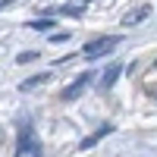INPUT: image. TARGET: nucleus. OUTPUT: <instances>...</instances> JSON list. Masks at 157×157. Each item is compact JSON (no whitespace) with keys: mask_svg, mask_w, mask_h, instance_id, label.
<instances>
[{"mask_svg":"<svg viewBox=\"0 0 157 157\" xmlns=\"http://www.w3.org/2000/svg\"><path fill=\"white\" fill-rule=\"evenodd\" d=\"M41 54H38V50H22V54L16 57V63H32V60H38Z\"/></svg>","mask_w":157,"mask_h":157,"instance_id":"6e6552de","label":"nucleus"},{"mask_svg":"<svg viewBox=\"0 0 157 157\" xmlns=\"http://www.w3.org/2000/svg\"><path fill=\"white\" fill-rule=\"evenodd\" d=\"M116 78H120V66L113 63V66H110L107 72H104V82H101V88H110V85L116 82Z\"/></svg>","mask_w":157,"mask_h":157,"instance_id":"423d86ee","label":"nucleus"},{"mask_svg":"<svg viewBox=\"0 0 157 157\" xmlns=\"http://www.w3.org/2000/svg\"><path fill=\"white\" fill-rule=\"evenodd\" d=\"M29 29H35V32H47V29H54V19H35V22H29Z\"/></svg>","mask_w":157,"mask_h":157,"instance_id":"0eeeda50","label":"nucleus"},{"mask_svg":"<svg viewBox=\"0 0 157 157\" xmlns=\"http://www.w3.org/2000/svg\"><path fill=\"white\" fill-rule=\"evenodd\" d=\"M107 132H110V126H101V129H98L94 135H88V138H82V141H78V148H82V151H88V148H94V145H98V141H101L104 135H107Z\"/></svg>","mask_w":157,"mask_h":157,"instance_id":"20e7f679","label":"nucleus"},{"mask_svg":"<svg viewBox=\"0 0 157 157\" xmlns=\"http://www.w3.org/2000/svg\"><path fill=\"white\" fill-rule=\"evenodd\" d=\"M44 82H47V72H38V75H32V78H25V82H22V91H32V88L44 85Z\"/></svg>","mask_w":157,"mask_h":157,"instance_id":"39448f33","label":"nucleus"},{"mask_svg":"<svg viewBox=\"0 0 157 157\" xmlns=\"http://www.w3.org/2000/svg\"><path fill=\"white\" fill-rule=\"evenodd\" d=\"M3 6H10V3H6V0H0V10H3Z\"/></svg>","mask_w":157,"mask_h":157,"instance_id":"9d476101","label":"nucleus"},{"mask_svg":"<svg viewBox=\"0 0 157 157\" xmlns=\"http://www.w3.org/2000/svg\"><path fill=\"white\" fill-rule=\"evenodd\" d=\"M69 38H72V32H57V35H50V44H63Z\"/></svg>","mask_w":157,"mask_h":157,"instance_id":"1a4fd4ad","label":"nucleus"},{"mask_svg":"<svg viewBox=\"0 0 157 157\" xmlns=\"http://www.w3.org/2000/svg\"><path fill=\"white\" fill-rule=\"evenodd\" d=\"M123 38L120 35H104V38H91V41L82 47V57L91 63V60H101V57H107V54H113V47L120 44Z\"/></svg>","mask_w":157,"mask_h":157,"instance_id":"f257e3e1","label":"nucleus"},{"mask_svg":"<svg viewBox=\"0 0 157 157\" xmlns=\"http://www.w3.org/2000/svg\"><path fill=\"white\" fill-rule=\"evenodd\" d=\"M91 82H94V72H82V75H78V78H75V82H72L66 91H63V101H72V98H78V94H82V91H85Z\"/></svg>","mask_w":157,"mask_h":157,"instance_id":"f03ea898","label":"nucleus"},{"mask_svg":"<svg viewBox=\"0 0 157 157\" xmlns=\"http://www.w3.org/2000/svg\"><path fill=\"white\" fill-rule=\"evenodd\" d=\"M151 16V6H138V10H129L126 16H123V25H138V22H145Z\"/></svg>","mask_w":157,"mask_h":157,"instance_id":"7ed1b4c3","label":"nucleus"}]
</instances>
